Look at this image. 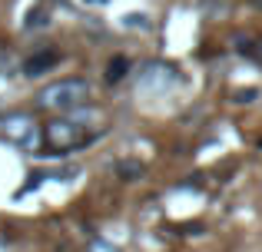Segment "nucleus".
<instances>
[{
	"label": "nucleus",
	"instance_id": "f257e3e1",
	"mask_svg": "<svg viewBox=\"0 0 262 252\" xmlns=\"http://www.w3.org/2000/svg\"><path fill=\"white\" fill-rule=\"evenodd\" d=\"M93 136H96V126H90L86 120L60 117V120H50L43 126V146L50 156H63V153H73V149L86 146Z\"/></svg>",
	"mask_w": 262,
	"mask_h": 252
},
{
	"label": "nucleus",
	"instance_id": "f03ea898",
	"mask_svg": "<svg viewBox=\"0 0 262 252\" xmlns=\"http://www.w3.org/2000/svg\"><path fill=\"white\" fill-rule=\"evenodd\" d=\"M40 106L47 110H77L90 100V83L80 77H70V80H57V83L43 86L40 90Z\"/></svg>",
	"mask_w": 262,
	"mask_h": 252
},
{
	"label": "nucleus",
	"instance_id": "7ed1b4c3",
	"mask_svg": "<svg viewBox=\"0 0 262 252\" xmlns=\"http://www.w3.org/2000/svg\"><path fill=\"white\" fill-rule=\"evenodd\" d=\"M57 60H60V53H53V50H50V53L40 50L37 57H30V60L24 63V73H27V77H40V73H47L53 63H57Z\"/></svg>",
	"mask_w": 262,
	"mask_h": 252
},
{
	"label": "nucleus",
	"instance_id": "20e7f679",
	"mask_svg": "<svg viewBox=\"0 0 262 252\" xmlns=\"http://www.w3.org/2000/svg\"><path fill=\"white\" fill-rule=\"evenodd\" d=\"M4 129L13 136V140H24V143H30V136H33V123H30V117H13V120H7Z\"/></svg>",
	"mask_w": 262,
	"mask_h": 252
},
{
	"label": "nucleus",
	"instance_id": "39448f33",
	"mask_svg": "<svg viewBox=\"0 0 262 252\" xmlns=\"http://www.w3.org/2000/svg\"><path fill=\"white\" fill-rule=\"evenodd\" d=\"M126 57H116L113 60V63H110V73H106V80H110V83H116V80H120L123 77V73H126Z\"/></svg>",
	"mask_w": 262,
	"mask_h": 252
},
{
	"label": "nucleus",
	"instance_id": "423d86ee",
	"mask_svg": "<svg viewBox=\"0 0 262 252\" xmlns=\"http://www.w3.org/2000/svg\"><path fill=\"white\" fill-rule=\"evenodd\" d=\"M259 7H262V0H259Z\"/></svg>",
	"mask_w": 262,
	"mask_h": 252
}]
</instances>
